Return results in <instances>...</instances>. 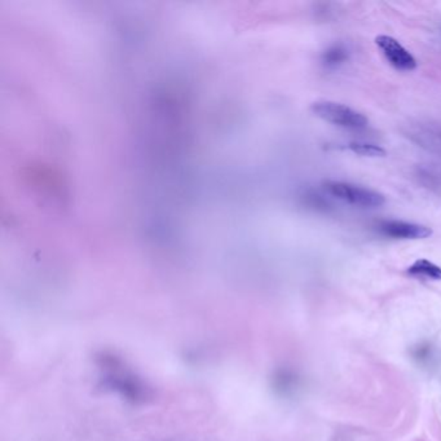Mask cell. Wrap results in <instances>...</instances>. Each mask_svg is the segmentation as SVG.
I'll list each match as a JSON object with an SVG mask.
<instances>
[{
	"mask_svg": "<svg viewBox=\"0 0 441 441\" xmlns=\"http://www.w3.org/2000/svg\"><path fill=\"white\" fill-rule=\"evenodd\" d=\"M409 276L416 278H427L433 281H441V267L430 262L429 259H417L407 269Z\"/></svg>",
	"mask_w": 441,
	"mask_h": 441,
	"instance_id": "5b68a950",
	"label": "cell"
},
{
	"mask_svg": "<svg viewBox=\"0 0 441 441\" xmlns=\"http://www.w3.org/2000/svg\"><path fill=\"white\" fill-rule=\"evenodd\" d=\"M348 58V51L343 45H332L322 55V63L328 67L341 65Z\"/></svg>",
	"mask_w": 441,
	"mask_h": 441,
	"instance_id": "52a82bcc",
	"label": "cell"
},
{
	"mask_svg": "<svg viewBox=\"0 0 441 441\" xmlns=\"http://www.w3.org/2000/svg\"><path fill=\"white\" fill-rule=\"evenodd\" d=\"M348 149L360 157H368V158H379V157H386V149H383L379 145L369 143H350Z\"/></svg>",
	"mask_w": 441,
	"mask_h": 441,
	"instance_id": "8992f818",
	"label": "cell"
},
{
	"mask_svg": "<svg viewBox=\"0 0 441 441\" xmlns=\"http://www.w3.org/2000/svg\"><path fill=\"white\" fill-rule=\"evenodd\" d=\"M375 45L386 57L391 67L401 71H411L417 69V61L414 56L401 45L398 41L388 35H378L375 38Z\"/></svg>",
	"mask_w": 441,
	"mask_h": 441,
	"instance_id": "3957f363",
	"label": "cell"
},
{
	"mask_svg": "<svg viewBox=\"0 0 441 441\" xmlns=\"http://www.w3.org/2000/svg\"><path fill=\"white\" fill-rule=\"evenodd\" d=\"M322 189L334 199H341L353 206L381 207L386 203V199L382 193L346 181L325 180L322 181Z\"/></svg>",
	"mask_w": 441,
	"mask_h": 441,
	"instance_id": "6da1fadb",
	"label": "cell"
},
{
	"mask_svg": "<svg viewBox=\"0 0 441 441\" xmlns=\"http://www.w3.org/2000/svg\"><path fill=\"white\" fill-rule=\"evenodd\" d=\"M378 231L386 237L396 240H426L433 234L430 227L403 220L381 221Z\"/></svg>",
	"mask_w": 441,
	"mask_h": 441,
	"instance_id": "277c9868",
	"label": "cell"
},
{
	"mask_svg": "<svg viewBox=\"0 0 441 441\" xmlns=\"http://www.w3.org/2000/svg\"><path fill=\"white\" fill-rule=\"evenodd\" d=\"M310 111L322 121L328 122L334 126L350 128V130H361L369 123V120L363 113L354 111L352 108L343 105L341 102L334 101H317L312 104Z\"/></svg>",
	"mask_w": 441,
	"mask_h": 441,
	"instance_id": "7a4b0ae2",
	"label": "cell"
}]
</instances>
